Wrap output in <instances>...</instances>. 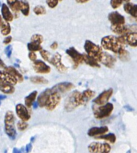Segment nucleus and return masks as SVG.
I'll return each mask as SVG.
<instances>
[{"mask_svg":"<svg viewBox=\"0 0 137 153\" xmlns=\"http://www.w3.org/2000/svg\"><path fill=\"white\" fill-rule=\"evenodd\" d=\"M101 46L103 49L111 51L112 52L118 54L123 48H124V45L123 44L118 37L113 35H107L101 39Z\"/></svg>","mask_w":137,"mask_h":153,"instance_id":"nucleus-1","label":"nucleus"},{"mask_svg":"<svg viewBox=\"0 0 137 153\" xmlns=\"http://www.w3.org/2000/svg\"><path fill=\"white\" fill-rule=\"evenodd\" d=\"M81 105H84V103L83 100L82 93H80L78 91H75L71 93L65 100V111L67 112H70Z\"/></svg>","mask_w":137,"mask_h":153,"instance_id":"nucleus-2","label":"nucleus"},{"mask_svg":"<svg viewBox=\"0 0 137 153\" xmlns=\"http://www.w3.org/2000/svg\"><path fill=\"white\" fill-rule=\"evenodd\" d=\"M92 109L95 118L97 120H103L111 116L114 107L112 103H107L104 105L94 106Z\"/></svg>","mask_w":137,"mask_h":153,"instance_id":"nucleus-3","label":"nucleus"},{"mask_svg":"<svg viewBox=\"0 0 137 153\" xmlns=\"http://www.w3.org/2000/svg\"><path fill=\"white\" fill-rule=\"evenodd\" d=\"M4 123H5V132L10 139L15 138L16 136V130L15 127V116L12 111H7L4 119Z\"/></svg>","mask_w":137,"mask_h":153,"instance_id":"nucleus-4","label":"nucleus"},{"mask_svg":"<svg viewBox=\"0 0 137 153\" xmlns=\"http://www.w3.org/2000/svg\"><path fill=\"white\" fill-rule=\"evenodd\" d=\"M84 49L87 55L95 59L96 60L99 59L100 55L102 54L103 50L100 46L96 45L95 43L90 40H86L84 43ZM99 62V61H98Z\"/></svg>","mask_w":137,"mask_h":153,"instance_id":"nucleus-5","label":"nucleus"},{"mask_svg":"<svg viewBox=\"0 0 137 153\" xmlns=\"http://www.w3.org/2000/svg\"><path fill=\"white\" fill-rule=\"evenodd\" d=\"M87 148L90 153H110L111 152V146L107 143L93 142L90 143Z\"/></svg>","mask_w":137,"mask_h":153,"instance_id":"nucleus-6","label":"nucleus"},{"mask_svg":"<svg viewBox=\"0 0 137 153\" xmlns=\"http://www.w3.org/2000/svg\"><path fill=\"white\" fill-rule=\"evenodd\" d=\"M118 39L124 45L127 44L132 48H136L137 47V32L127 33L125 35L119 36Z\"/></svg>","mask_w":137,"mask_h":153,"instance_id":"nucleus-7","label":"nucleus"},{"mask_svg":"<svg viewBox=\"0 0 137 153\" xmlns=\"http://www.w3.org/2000/svg\"><path fill=\"white\" fill-rule=\"evenodd\" d=\"M112 94H113V89L109 88V89L103 91L102 93H100V95L93 100V102L96 105H104L108 103V100L112 97Z\"/></svg>","mask_w":137,"mask_h":153,"instance_id":"nucleus-8","label":"nucleus"},{"mask_svg":"<svg viewBox=\"0 0 137 153\" xmlns=\"http://www.w3.org/2000/svg\"><path fill=\"white\" fill-rule=\"evenodd\" d=\"M61 101V95L60 93L58 92H52L49 96L48 103L45 106V108H47L48 111H53L59 104Z\"/></svg>","mask_w":137,"mask_h":153,"instance_id":"nucleus-9","label":"nucleus"},{"mask_svg":"<svg viewBox=\"0 0 137 153\" xmlns=\"http://www.w3.org/2000/svg\"><path fill=\"white\" fill-rule=\"evenodd\" d=\"M98 61H99V63H102L103 65H104L105 67H107L108 68H112L115 63V62H116V59L113 55L103 51Z\"/></svg>","mask_w":137,"mask_h":153,"instance_id":"nucleus-10","label":"nucleus"},{"mask_svg":"<svg viewBox=\"0 0 137 153\" xmlns=\"http://www.w3.org/2000/svg\"><path fill=\"white\" fill-rule=\"evenodd\" d=\"M66 53L71 58L75 67L80 64V63H83V55L75 50V48H68L66 51Z\"/></svg>","mask_w":137,"mask_h":153,"instance_id":"nucleus-11","label":"nucleus"},{"mask_svg":"<svg viewBox=\"0 0 137 153\" xmlns=\"http://www.w3.org/2000/svg\"><path fill=\"white\" fill-rule=\"evenodd\" d=\"M108 20L111 26H120L125 24V18L117 11H113L108 15Z\"/></svg>","mask_w":137,"mask_h":153,"instance_id":"nucleus-12","label":"nucleus"},{"mask_svg":"<svg viewBox=\"0 0 137 153\" xmlns=\"http://www.w3.org/2000/svg\"><path fill=\"white\" fill-rule=\"evenodd\" d=\"M28 107L23 104H17L16 108H15V111H16V114L19 116V118L22 121H28L31 119V114L29 112V111L28 110Z\"/></svg>","mask_w":137,"mask_h":153,"instance_id":"nucleus-13","label":"nucleus"},{"mask_svg":"<svg viewBox=\"0 0 137 153\" xmlns=\"http://www.w3.org/2000/svg\"><path fill=\"white\" fill-rule=\"evenodd\" d=\"M72 88H74L73 83L70 82H63L55 85L52 88H51V92H58V93H65L71 91Z\"/></svg>","mask_w":137,"mask_h":153,"instance_id":"nucleus-14","label":"nucleus"},{"mask_svg":"<svg viewBox=\"0 0 137 153\" xmlns=\"http://www.w3.org/2000/svg\"><path fill=\"white\" fill-rule=\"evenodd\" d=\"M33 68L35 72L38 74H48L51 71L49 66L41 60H36L33 62Z\"/></svg>","mask_w":137,"mask_h":153,"instance_id":"nucleus-15","label":"nucleus"},{"mask_svg":"<svg viewBox=\"0 0 137 153\" xmlns=\"http://www.w3.org/2000/svg\"><path fill=\"white\" fill-rule=\"evenodd\" d=\"M61 59H62V57H61L60 54L56 53V54H55V55L51 57L49 63H51L54 67H55V68H56L59 71H60V72H65V71H67V68L62 63V62H61Z\"/></svg>","mask_w":137,"mask_h":153,"instance_id":"nucleus-16","label":"nucleus"},{"mask_svg":"<svg viewBox=\"0 0 137 153\" xmlns=\"http://www.w3.org/2000/svg\"><path fill=\"white\" fill-rule=\"evenodd\" d=\"M108 128L107 126H103V127H95V128H90L87 131V135L91 137H97V136L104 135L108 132Z\"/></svg>","mask_w":137,"mask_h":153,"instance_id":"nucleus-17","label":"nucleus"},{"mask_svg":"<svg viewBox=\"0 0 137 153\" xmlns=\"http://www.w3.org/2000/svg\"><path fill=\"white\" fill-rule=\"evenodd\" d=\"M51 89H47L44 91H42L41 94H40L39 96H38L37 103L38 105L39 106L40 108H44L47 103H48V99H49V96L51 94Z\"/></svg>","mask_w":137,"mask_h":153,"instance_id":"nucleus-18","label":"nucleus"},{"mask_svg":"<svg viewBox=\"0 0 137 153\" xmlns=\"http://www.w3.org/2000/svg\"><path fill=\"white\" fill-rule=\"evenodd\" d=\"M1 81L11 84L13 86H15L18 83L17 79L15 78V76H13L12 75H10V73L6 71L5 70L1 71Z\"/></svg>","mask_w":137,"mask_h":153,"instance_id":"nucleus-19","label":"nucleus"},{"mask_svg":"<svg viewBox=\"0 0 137 153\" xmlns=\"http://www.w3.org/2000/svg\"><path fill=\"white\" fill-rule=\"evenodd\" d=\"M1 13H2V17L3 18L4 20H6L7 22H12L13 19H14V15L10 11L9 7L5 3L2 4Z\"/></svg>","mask_w":137,"mask_h":153,"instance_id":"nucleus-20","label":"nucleus"},{"mask_svg":"<svg viewBox=\"0 0 137 153\" xmlns=\"http://www.w3.org/2000/svg\"><path fill=\"white\" fill-rule=\"evenodd\" d=\"M111 29L114 33L119 35H123L131 32L130 26L127 25H120V26H111Z\"/></svg>","mask_w":137,"mask_h":153,"instance_id":"nucleus-21","label":"nucleus"},{"mask_svg":"<svg viewBox=\"0 0 137 153\" xmlns=\"http://www.w3.org/2000/svg\"><path fill=\"white\" fill-rule=\"evenodd\" d=\"M124 10L133 18H137V4H133L129 2L126 3L124 5Z\"/></svg>","mask_w":137,"mask_h":153,"instance_id":"nucleus-22","label":"nucleus"},{"mask_svg":"<svg viewBox=\"0 0 137 153\" xmlns=\"http://www.w3.org/2000/svg\"><path fill=\"white\" fill-rule=\"evenodd\" d=\"M83 63H85L87 65L91 66V67H92V68H100V63L98 62V60H96L95 59L89 56L87 54H84L83 55Z\"/></svg>","mask_w":137,"mask_h":153,"instance_id":"nucleus-23","label":"nucleus"},{"mask_svg":"<svg viewBox=\"0 0 137 153\" xmlns=\"http://www.w3.org/2000/svg\"><path fill=\"white\" fill-rule=\"evenodd\" d=\"M0 90L4 94H8V95H10L15 92L14 86L5 83V82H3V81H1V83H0Z\"/></svg>","mask_w":137,"mask_h":153,"instance_id":"nucleus-24","label":"nucleus"},{"mask_svg":"<svg viewBox=\"0 0 137 153\" xmlns=\"http://www.w3.org/2000/svg\"><path fill=\"white\" fill-rule=\"evenodd\" d=\"M5 71H7L8 73H10V75H12L13 76H15V78L17 79L18 82H19V83H22L24 79L22 74L19 72L18 70H16V68H15L14 67H7V68H5Z\"/></svg>","mask_w":137,"mask_h":153,"instance_id":"nucleus-25","label":"nucleus"},{"mask_svg":"<svg viewBox=\"0 0 137 153\" xmlns=\"http://www.w3.org/2000/svg\"><path fill=\"white\" fill-rule=\"evenodd\" d=\"M8 23L9 22H7L6 20H4L3 17L1 18V23H0V25H1V33L4 36H7L11 31L10 26Z\"/></svg>","mask_w":137,"mask_h":153,"instance_id":"nucleus-26","label":"nucleus"},{"mask_svg":"<svg viewBox=\"0 0 137 153\" xmlns=\"http://www.w3.org/2000/svg\"><path fill=\"white\" fill-rule=\"evenodd\" d=\"M37 95H38V92L36 91H33L31 92L29 95H28L27 97L25 98V105L28 107V108H30L32 107L33 103L35 102V99L37 97Z\"/></svg>","mask_w":137,"mask_h":153,"instance_id":"nucleus-27","label":"nucleus"},{"mask_svg":"<svg viewBox=\"0 0 137 153\" xmlns=\"http://www.w3.org/2000/svg\"><path fill=\"white\" fill-rule=\"evenodd\" d=\"M19 9L22 14L25 16H28L30 13V6L28 2L24 0H19Z\"/></svg>","mask_w":137,"mask_h":153,"instance_id":"nucleus-28","label":"nucleus"},{"mask_svg":"<svg viewBox=\"0 0 137 153\" xmlns=\"http://www.w3.org/2000/svg\"><path fill=\"white\" fill-rule=\"evenodd\" d=\"M95 91H93L90 90V89H87V90H85L82 93V97H83V103L84 104L88 102L90 100H92V99L95 96Z\"/></svg>","mask_w":137,"mask_h":153,"instance_id":"nucleus-29","label":"nucleus"},{"mask_svg":"<svg viewBox=\"0 0 137 153\" xmlns=\"http://www.w3.org/2000/svg\"><path fill=\"white\" fill-rule=\"evenodd\" d=\"M99 140H107L108 142L112 143H114L116 141V136H115V134L113 133H109V134H107V135H102V136H97L96 137Z\"/></svg>","mask_w":137,"mask_h":153,"instance_id":"nucleus-30","label":"nucleus"},{"mask_svg":"<svg viewBox=\"0 0 137 153\" xmlns=\"http://www.w3.org/2000/svg\"><path fill=\"white\" fill-rule=\"evenodd\" d=\"M7 4L15 13L19 12L20 10L19 0H7Z\"/></svg>","mask_w":137,"mask_h":153,"instance_id":"nucleus-31","label":"nucleus"},{"mask_svg":"<svg viewBox=\"0 0 137 153\" xmlns=\"http://www.w3.org/2000/svg\"><path fill=\"white\" fill-rule=\"evenodd\" d=\"M28 49L30 51H41L42 50V48L41 47V44L37 43H35V42H31L28 44Z\"/></svg>","mask_w":137,"mask_h":153,"instance_id":"nucleus-32","label":"nucleus"},{"mask_svg":"<svg viewBox=\"0 0 137 153\" xmlns=\"http://www.w3.org/2000/svg\"><path fill=\"white\" fill-rule=\"evenodd\" d=\"M31 83H36V84H45V83H48V80L42 76H32L31 77Z\"/></svg>","mask_w":137,"mask_h":153,"instance_id":"nucleus-33","label":"nucleus"},{"mask_svg":"<svg viewBox=\"0 0 137 153\" xmlns=\"http://www.w3.org/2000/svg\"><path fill=\"white\" fill-rule=\"evenodd\" d=\"M130 0H111V6L113 9H117L124 3H128Z\"/></svg>","mask_w":137,"mask_h":153,"instance_id":"nucleus-34","label":"nucleus"},{"mask_svg":"<svg viewBox=\"0 0 137 153\" xmlns=\"http://www.w3.org/2000/svg\"><path fill=\"white\" fill-rule=\"evenodd\" d=\"M117 55H119V57L121 60L127 61V59H129V52L125 48H123Z\"/></svg>","mask_w":137,"mask_h":153,"instance_id":"nucleus-35","label":"nucleus"},{"mask_svg":"<svg viewBox=\"0 0 137 153\" xmlns=\"http://www.w3.org/2000/svg\"><path fill=\"white\" fill-rule=\"evenodd\" d=\"M34 13H35V15H43L46 14V8L43 7V6H41V5H38L36 7H35L34 8V10H33Z\"/></svg>","mask_w":137,"mask_h":153,"instance_id":"nucleus-36","label":"nucleus"},{"mask_svg":"<svg viewBox=\"0 0 137 153\" xmlns=\"http://www.w3.org/2000/svg\"><path fill=\"white\" fill-rule=\"evenodd\" d=\"M31 42H35V43L41 44L43 42V37L39 34H35V35H33L31 38Z\"/></svg>","mask_w":137,"mask_h":153,"instance_id":"nucleus-37","label":"nucleus"},{"mask_svg":"<svg viewBox=\"0 0 137 153\" xmlns=\"http://www.w3.org/2000/svg\"><path fill=\"white\" fill-rule=\"evenodd\" d=\"M40 52V55L42 56V58L44 59L45 61H47V62H50L51 59V55L50 52L46 50H42Z\"/></svg>","mask_w":137,"mask_h":153,"instance_id":"nucleus-38","label":"nucleus"},{"mask_svg":"<svg viewBox=\"0 0 137 153\" xmlns=\"http://www.w3.org/2000/svg\"><path fill=\"white\" fill-rule=\"evenodd\" d=\"M60 0H46V3L50 8L56 7L59 4Z\"/></svg>","mask_w":137,"mask_h":153,"instance_id":"nucleus-39","label":"nucleus"},{"mask_svg":"<svg viewBox=\"0 0 137 153\" xmlns=\"http://www.w3.org/2000/svg\"><path fill=\"white\" fill-rule=\"evenodd\" d=\"M28 124L27 123H26L25 121H20V122H19V123H17V128L18 129L19 131H22L26 130L27 128H28Z\"/></svg>","mask_w":137,"mask_h":153,"instance_id":"nucleus-40","label":"nucleus"},{"mask_svg":"<svg viewBox=\"0 0 137 153\" xmlns=\"http://www.w3.org/2000/svg\"><path fill=\"white\" fill-rule=\"evenodd\" d=\"M28 56H29V59H30L32 62H35V61L37 60V55H36V54H35L34 51H30Z\"/></svg>","mask_w":137,"mask_h":153,"instance_id":"nucleus-41","label":"nucleus"},{"mask_svg":"<svg viewBox=\"0 0 137 153\" xmlns=\"http://www.w3.org/2000/svg\"><path fill=\"white\" fill-rule=\"evenodd\" d=\"M11 41H12V37L11 36H7L3 40V43L4 44H9V43H11Z\"/></svg>","mask_w":137,"mask_h":153,"instance_id":"nucleus-42","label":"nucleus"},{"mask_svg":"<svg viewBox=\"0 0 137 153\" xmlns=\"http://www.w3.org/2000/svg\"><path fill=\"white\" fill-rule=\"evenodd\" d=\"M58 47H59V45H58V43H56V42H54V43L51 45V48L52 50H56V49H58Z\"/></svg>","mask_w":137,"mask_h":153,"instance_id":"nucleus-43","label":"nucleus"},{"mask_svg":"<svg viewBox=\"0 0 137 153\" xmlns=\"http://www.w3.org/2000/svg\"><path fill=\"white\" fill-rule=\"evenodd\" d=\"M89 1L90 0H75V2L77 3H80V4H83V3L89 2Z\"/></svg>","mask_w":137,"mask_h":153,"instance_id":"nucleus-44","label":"nucleus"},{"mask_svg":"<svg viewBox=\"0 0 137 153\" xmlns=\"http://www.w3.org/2000/svg\"><path fill=\"white\" fill-rule=\"evenodd\" d=\"M60 1H62V0H60Z\"/></svg>","mask_w":137,"mask_h":153,"instance_id":"nucleus-45","label":"nucleus"}]
</instances>
